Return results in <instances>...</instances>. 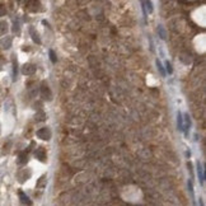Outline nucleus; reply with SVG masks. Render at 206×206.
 <instances>
[{
	"instance_id": "1",
	"label": "nucleus",
	"mask_w": 206,
	"mask_h": 206,
	"mask_svg": "<svg viewBox=\"0 0 206 206\" xmlns=\"http://www.w3.org/2000/svg\"><path fill=\"white\" fill-rule=\"evenodd\" d=\"M37 136L40 139H42V140H50L52 134H51V130L48 127H42L37 131Z\"/></svg>"
},
{
	"instance_id": "2",
	"label": "nucleus",
	"mask_w": 206,
	"mask_h": 206,
	"mask_svg": "<svg viewBox=\"0 0 206 206\" xmlns=\"http://www.w3.org/2000/svg\"><path fill=\"white\" fill-rule=\"evenodd\" d=\"M41 94H42V97L45 99H47V101L52 99V94L50 92V89H48V85H46L45 83L42 84V88H41Z\"/></svg>"
},
{
	"instance_id": "3",
	"label": "nucleus",
	"mask_w": 206,
	"mask_h": 206,
	"mask_svg": "<svg viewBox=\"0 0 206 206\" xmlns=\"http://www.w3.org/2000/svg\"><path fill=\"white\" fill-rule=\"evenodd\" d=\"M34 71H36V66L32 64H26L22 69V73L24 75H32L34 74Z\"/></svg>"
},
{
	"instance_id": "4",
	"label": "nucleus",
	"mask_w": 206,
	"mask_h": 206,
	"mask_svg": "<svg viewBox=\"0 0 206 206\" xmlns=\"http://www.w3.org/2000/svg\"><path fill=\"white\" fill-rule=\"evenodd\" d=\"M27 6H28V9L31 12H37L38 9H40V0H29L28 3H27Z\"/></svg>"
},
{
	"instance_id": "5",
	"label": "nucleus",
	"mask_w": 206,
	"mask_h": 206,
	"mask_svg": "<svg viewBox=\"0 0 206 206\" xmlns=\"http://www.w3.org/2000/svg\"><path fill=\"white\" fill-rule=\"evenodd\" d=\"M34 154H36V156L41 160V162H45V160H46V152H45L43 148H38Z\"/></svg>"
},
{
	"instance_id": "6",
	"label": "nucleus",
	"mask_w": 206,
	"mask_h": 206,
	"mask_svg": "<svg viewBox=\"0 0 206 206\" xmlns=\"http://www.w3.org/2000/svg\"><path fill=\"white\" fill-rule=\"evenodd\" d=\"M197 174H198V178H200L201 184H204V182H205V174H204V169H202V165H201L200 162H197Z\"/></svg>"
},
{
	"instance_id": "7",
	"label": "nucleus",
	"mask_w": 206,
	"mask_h": 206,
	"mask_svg": "<svg viewBox=\"0 0 206 206\" xmlns=\"http://www.w3.org/2000/svg\"><path fill=\"white\" fill-rule=\"evenodd\" d=\"M0 46H1L3 48H9L10 46H12V38H10V37H5L4 40L0 42Z\"/></svg>"
},
{
	"instance_id": "8",
	"label": "nucleus",
	"mask_w": 206,
	"mask_h": 206,
	"mask_svg": "<svg viewBox=\"0 0 206 206\" xmlns=\"http://www.w3.org/2000/svg\"><path fill=\"white\" fill-rule=\"evenodd\" d=\"M183 120H186V125H183V131H184V134H186V135H188V128H190V126H191L190 116H188V115H186Z\"/></svg>"
},
{
	"instance_id": "9",
	"label": "nucleus",
	"mask_w": 206,
	"mask_h": 206,
	"mask_svg": "<svg viewBox=\"0 0 206 206\" xmlns=\"http://www.w3.org/2000/svg\"><path fill=\"white\" fill-rule=\"evenodd\" d=\"M177 126L181 131H183V117H182V115H181V112L177 113Z\"/></svg>"
},
{
	"instance_id": "10",
	"label": "nucleus",
	"mask_w": 206,
	"mask_h": 206,
	"mask_svg": "<svg viewBox=\"0 0 206 206\" xmlns=\"http://www.w3.org/2000/svg\"><path fill=\"white\" fill-rule=\"evenodd\" d=\"M19 197H20V201H22V204H27V205H32V201L28 198V196H26V195L23 193V192H19Z\"/></svg>"
},
{
	"instance_id": "11",
	"label": "nucleus",
	"mask_w": 206,
	"mask_h": 206,
	"mask_svg": "<svg viewBox=\"0 0 206 206\" xmlns=\"http://www.w3.org/2000/svg\"><path fill=\"white\" fill-rule=\"evenodd\" d=\"M29 31H31V36H32V38H33V41H34V42H36V43H41L40 36H38V34H37L36 32H34V29H33V28H31Z\"/></svg>"
},
{
	"instance_id": "12",
	"label": "nucleus",
	"mask_w": 206,
	"mask_h": 206,
	"mask_svg": "<svg viewBox=\"0 0 206 206\" xmlns=\"http://www.w3.org/2000/svg\"><path fill=\"white\" fill-rule=\"evenodd\" d=\"M156 66H158V70L160 71V74H162V76H165V70H164L162 62H160L159 60H156Z\"/></svg>"
},
{
	"instance_id": "13",
	"label": "nucleus",
	"mask_w": 206,
	"mask_h": 206,
	"mask_svg": "<svg viewBox=\"0 0 206 206\" xmlns=\"http://www.w3.org/2000/svg\"><path fill=\"white\" fill-rule=\"evenodd\" d=\"M144 4L146 5V9L149 10V13H153V4H152V1H150V0H145Z\"/></svg>"
},
{
	"instance_id": "14",
	"label": "nucleus",
	"mask_w": 206,
	"mask_h": 206,
	"mask_svg": "<svg viewBox=\"0 0 206 206\" xmlns=\"http://www.w3.org/2000/svg\"><path fill=\"white\" fill-rule=\"evenodd\" d=\"M165 68H167V71H165V73H168V74H172V73H173V68H172V64H170L169 61L165 62Z\"/></svg>"
},
{
	"instance_id": "15",
	"label": "nucleus",
	"mask_w": 206,
	"mask_h": 206,
	"mask_svg": "<svg viewBox=\"0 0 206 206\" xmlns=\"http://www.w3.org/2000/svg\"><path fill=\"white\" fill-rule=\"evenodd\" d=\"M6 31V23L5 22H0V34L5 33Z\"/></svg>"
},
{
	"instance_id": "16",
	"label": "nucleus",
	"mask_w": 206,
	"mask_h": 206,
	"mask_svg": "<svg viewBox=\"0 0 206 206\" xmlns=\"http://www.w3.org/2000/svg\"><path fill=\"white\" fill-rule=\"evenodd\" d=\"M17 71H18V69H17V61L14 59V60H13V76H14V80H15V76H17Z\"/></svg>"
},
{
	"instance_id": "17",
	"label": "nucleus",
	"mask_w": 206,
	"mask_h": 206,
	"mask_svg": "<svg viewBox=\"0 0 206 206\" xmlns=\"http://www.w3.org/2000/svg\"><path fill=\"white\" fill-rule=\"evenodd\" d=\"M158 32H159V34H160V38H165V32H164V29H163V27L162 26H159V28H158Z\"/></svg>"
},
{
	"instance_id": "18",
	"label": "nucleus",
	"mask_w": 206,
	"mask_h": 206,
	"mask_svg": "<svg viewBox=\"0 0 206 206\" xmlns=\"http://www.w3.org/2000/svg\"><path fill=\"white\" fill-rule=\"evenodd\" d=\"M50 59H51V61H52V62H56V61H57L56 55H55V52L52 51V50H50Z\"/></svg>"
},
{
	"instance_id": "19",
	"label": "nucleus",
	"mask_w": 206,
	"mask_h": 206,
	"mask_svg": "<svg viewBox=\"0 0 206 206\" xmlns=\"http://www.w3.org/2000/svg\"><path fill=\"white\" fill-rule=\"evenodd\" d=\"M5 14H6V9H5V6L0 4V17H4Z\"/></svg>"
},
{
	"instance_id": "20",
	"label": "nucleus",
	"mask_w": 206,
	"mask_h": 206,
	"mask_svg": "<svg viewBox=\"0 0 206 206\" xmlns=\"http://www.w3.org/2000/svg\"><path fill=\"white\" fill-rule=\"evenodd\" d=\"M26 159H27L26 154H20L19 155V163H26Z\"/></svg>"
},
{
	"instance_id": "21",
	"label": "nucleus",
	"mask_w": 206,
	"mask_h": 206,
	"mask_svg": "<svg viewBox=\"0 0 206 206\" xmlns=\"http://www.w3.org/2000/svg\"><path fill=\"white\" fill-rule=\"evenodd\" d=\"M188 188H190V192L193 195V184H192V181H188Z\"/></svg>"
},
{
	"instance_id": "22",
	"label": "nucleus",
	"mask_w": 206,
	"mask_h": 206,
	"mask_svg": "<svg viewBox=\"0 0 206 206\" xmlns=\"http://www.w3.org/2000/svg\"><path fill=\"white\" fill-rule=\"evenodd\" d=\"M13 31H14V32H19V24L18 23H14V28H13Z\"/></svg>"
},
{
	"instance_id": "23",
	"label": "nucleus",
	"mask_w": 206,
	"mask_h": 206,
	"mask_svg": "<svg viewBox=\"0 0 206 206\" xmlns=\"http://www.w3.org/2000/svg\"><path fill=\"white\" fill-rule=\"evenodd\" d=\"M18 1H22V0H18Z\"/></svg>"
}]
</instances>
